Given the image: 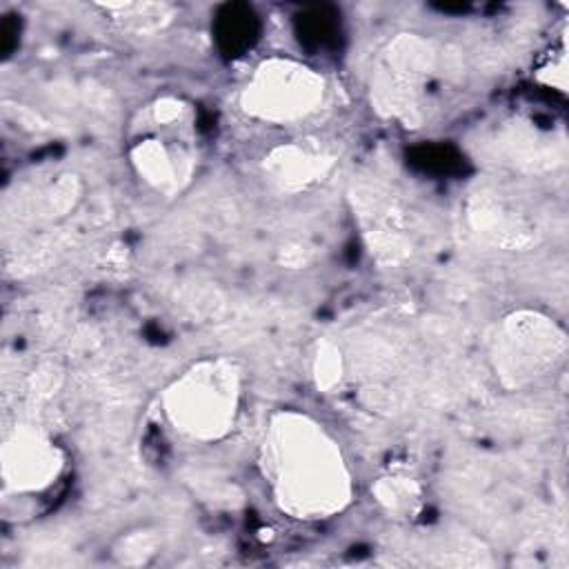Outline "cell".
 <instances>
[{
	"label": "cell",
	"instance_id": "1",
	"mask_svg": "<svg viewBox=\"0 0 569 569\" xmlns=\"http://www.w3.org/2000/svg\"><path fill=\"white\" fill-rule=\"evenodd\" d=\"M262 467L273 500L291 518L325 520L340 513L353 482L338 442L300 411H278L264 433Z\"/></svg>",
	"mask_w": 569,
	"mask_h": 569
},
{
	"label": "cell",
	"instance_id": "2",
	"mask_svg": "<svg viewBox=\"0 0 569 569\" xmlns=\"http://www.w3.org/2000/svg\"><path fill=\"white\" fill-rule=\"evenodd\" d=\"M240 369L227 358H204L171 380L162 393V411L171 427L193 440L224 438L238 418Z\"/></svg>",
	"mask_w": 569,
	"mask_h": 569
},
{
	"label": "cell",
	"instance_id": "3",
	"mask_svg": "<svg viewBox=\"0 0 569 569\" xmlns=\"http://www.w3.org/2000/svg\"><path fill=\"white\" fill-rule=\"evenodd\" d=\"M325 100V78L291 58H269L260 62L240 93L247 116L287 124L307 118Z\"/></svg>",
	"mask_w": 569,
	"mask_h": 569
},
{
	"label": "cell",
	"instance_id": "4",
	"mask_svg": "<svg viewBox=\"0 0 569 569\" xmlns=\"http://www.w3.org/2000/svg\"><path fill=\"white\" fill-rule=\"evenodd\" d=\"M64 469L62 449L38 427L20 425L2 442L0 473L4 491L36 493L49 489Z\"/></svg>",
	"mask_w": 569,
	"mask_h": 569
},
{
	"label": "cell",
	"instance_id": "5",
	"mask_svg": "<svg viewBox=\"0 0 569 569\" xmlns=\"http://www.w3.org/2000/svg\"><path fill=\"white\" fill-rule=\"evenodd\" d=\"M562 349V333L542 316L518 313L505 325L500 356L505 362H509V371L536 373L540 367L553 362Z\"/></svg>",
	"mask_w": 569,
	"mask_h": 569
},
{
	"label": "cell",
	"instance_id": "6",
	"mask_svg": "<svg viewBox=\"0 0 569 569\" xmlns=\"http://www.w3.org/2000/svg\"><path fill=\"white\" fill-rule=\"evenodd\" d=\"M333 164L331 156L309 151L300 144H282L276 147L267 156V173L273 182H278L282 189H300L318 178H322Z\"/></svg>",
	"mask_w": 569,
	"mask_h": 569
},
{
	"label": "cell",
	"instance_id": "7",
	"mask_svg": "<svg viewBox=\"0 0 569 569\" xmlns=\"http://www.w3.org/2000/svg\"><path fill=\"white\" fill-rule=\"evenodd\" d=\"M129 156L138 176H142L156 189L169 191L180 187L182 180H187V158L178 160L176 153L167 147V142L158 136L136 140L131 144Z\"/></svg>",
	"mask_w": 569,
	"mask_h": 569
},
{
	"label": "cell",
	"instance_id": "8",
	"mask_svg": "<svg viewBox=\"0 0 569 569\" xmlns=\"http://www.w3.org/2000/svg\"><path fill=\"white\" fill-rule=\"evenodd\" d=\"M313 376L316 385L327 391L331 389L340 376H342V358L340 351L333 345H322L316 353V365H313Z\"/></svg>",
	"mask_w": 569,
	"mask_h": 569
},
{
	"label": "cell",
	"instance_id": "9",
	"mask_svg": "<svg viewBox=\"0 0 569 569\" xmlns=\"http://www.w3.org/2000/svg\"><path fill=\"white\" fill-rule=\"evenodd\" d=\"M376 496L385 507L398 509L413 500L416 487L411 480H405V478H382L376 485Z\"/></svg>",
	"mask_w": 569,
	"mask_h": 569
}]
</instances>
